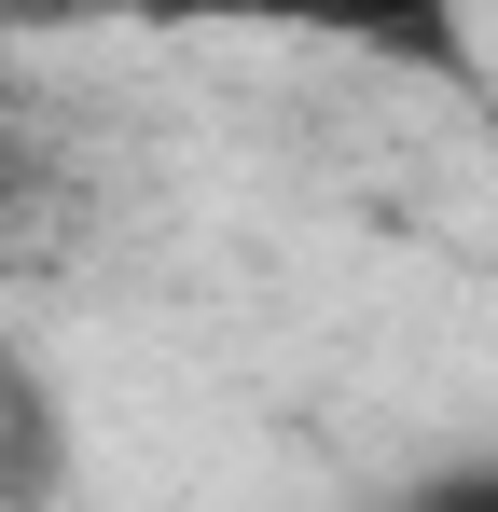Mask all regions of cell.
<instances>
[{
	"label": "cell",
	"instance_id": "obj_1",
	"mask_svg": "<svg viewBox=\"0 0 498 512\" xmlns=\"http://www.w3.org/2000/svg\"><path fill=\"white\" fill-rule=\"evenodd\" d=\"M388 512H498V443H457V457H429Z\"/></svg>",
	"mask_w": 498,
	"mask_h": 512
}]
</instances>
